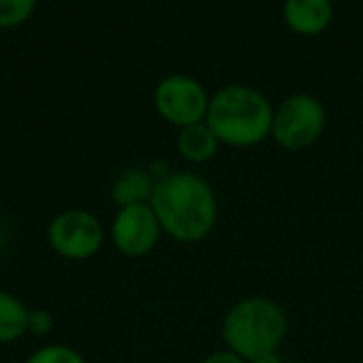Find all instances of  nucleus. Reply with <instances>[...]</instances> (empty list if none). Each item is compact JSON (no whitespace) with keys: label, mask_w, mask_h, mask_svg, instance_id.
<instances>
[{"label":"nucleus","mask_w":363,"mask_h":363,"mask_svg":"<svg viewBox=\"0 0 363 363\" xmlns=\"http://www.w3.org/2000/svg\"><path fill=\"white\" fill-rule=\"evenodd\" d=\"M149 204L162 232L183 245L204 240L219 217V202L211 183L187 170H172L160 179Z\"/></svg>","instance_id":"nucleus-1"},{"label":"nucleus","mask_w":363,"mask_h":363,"mask_svg":"<svg viewBox=\"0 0 363 363\" xmlns=\"http://www.w3.org/2000/svg\"><path fill=\"white\" fill-rule=\"evenodd\" d=\"M274 108L270 100L255 87L230 83L211 96L206 125L221 145L255 147L272 134Z\"/></svg>","instance_id":"nucleus-2"},{"label":"nucleus","mask_w":363,"mask_h":363,"mask_svg":"<svg viewBox=\"0 0 363 363\" xmlns=\"http://www.w3.org/2000/svg\"><path fill=\"white\" fill-rule=\"evenodd\" d=\"M289 330L283 306L264 296H251L236 302L223 317L221 338L225 349L247 362L279 351Z\"/></svg>","instance_id":"nucleus-3"},{"label":"nucleus","mask_w":363,"mask_h":363,"mask_svg":"<svg viewBox=\"0 0 363 363\" xmlns=\"http://www.w3.org/2000/svg\"><path fill=\"white\" fill-rule=\"evenodd\" d=\"M328 125V111L323 102L311 94L287 96L272 117V138L287 151H304L313 147Z\"/></svg>","instance_id":"nucleus-4"},{"label":"nucleus","mask_w":363,"mask_h":363,"mask_svg":"<svg viewBox=\"0 0 363 363\" xmlns=\"http://www.w3.org/2000/svg\"><path fill=\"white\" fill-rule=\"evenodd\" d=\"M104 225L83 208L57 213L47 225V242L53 253L70 262H85L100 253L104 245Z\"/></svg>","instance_id":"nucleus-5"},{"label":"nucleus","mask_w":363,"mask_h":363,"mask_svg":"<svg viewBox=\"0 0 363 363\" xmlns=\"http://www.w3.org/2000/svg\"><path fill=\"white\" fill-rule=\"evenodd\" d=\"M153 104L164 121L177 128H187L206 119L211 96L198 79L187 74H170L157 83Z\"/></svg>","instance_id":"nucleus-6"},{"label":"nucleus","mask_w":363,"mask_h":363,"mask_svg":"<svg viewBox=\"0 0 363 363\" xmlns=\"http://www.w3.org/2000/svg\"><path fill=\"white\" fill-rule=\"evenodd\" d=\"M162 225L151 208V204L121 206L108 228L113 247L125 257L149 255L162 236Z\"/></svg>","instance_id":"nucleus-7"},{"label":"nucleus","mask_w":363,"mask_h":363,"mask_svg":"<svg viewBox=\"0 0 363 363\" xmlns=\"http://www.w3.org/2000/svg\"><path fill=\"white\" fill-rule=\"evenodd\" d=\"M283 19L291 32L300 36H317L330 28L334 4L332 0H285Z\"/></svg>","instance_id":"nucleus-8"},{"label":"nucleus","mask_w":363,"mask_h":363,"mask_svg":"<svg viewBox=\"0 0 363 363\" xmlns=\"http://www.w3.org/2000/svg\"><path fill=\"white\" fill-rule=\"evenodd\" d=\"M155 179L149 172V168H128L123 170L111 185V200L121 206H134V204H149Z\"/></svg>","instance_id":"nucleus-9"},{"label":"nucleus","mask_w":363,"mask_h":363,"mask_svg":"<svg viewBox=\"0 0 363 363\" xmlns=\"http://www.w3.org/2000/svg\"><path fill=\"white\" fill-rule=\"evenodd\" d=\"M219 145H221L219 138L206 125V121L181 128V132L177 136V149H179L181 157L191 164H204V162L213 160L219 151Z\"/></svg>","instance_id":"nucleus-10"},{"label":"nucleus","mask_w":363,"mask_h":363,"mask_svg":"<svg viewBox=\"0 0 363 363\" xmlns=\"http://www.w3.org/2000/svg\"><path fill=\"white\" fill-rule=\"evenodd\" d=\"M30 308L11 291L0 289V345L17 342L28 334Z\"/></svg>","instance_id":"nucleus-11"},{"label":"nucleus","mask_w":363,"mask_h":363,"mask_svg":"<svg viewBox=\"0 0 363 363\" xmlns=\"http://www.w3.org/2000/svg\"><path fill=\"white\" fill-rule=\"evenodd\" d=\"M36 9V0H0V28H17L26 23Z\"/></svg>","instance_id":"nucleus-12"},{"label":"nucleus","mask_w":363,"mask_h":363,"mask_svg":"<svg viewBox=\"0 0 363 363\" xmlns=\"http://www.w3.org/2000/svg\"><path fill=\"white\" fill-rule=\"evenodd\" d=\"M23 363H87L85 357L68 345H47L36 349Z\"/></svg>","instance_id":"nucleus-13"},{"label":"nucleus","mask_w":363,"mask_h":363,"mask_svg":"<svg viewBox=\"0 0 363 363\" xmlns=\"http://www.w3.org/2000/svg\"><path fill=\"white\" fill-rule=\"evenodd\" d=\"M53 328V317L45 308H32L28 315V334L34 336H45Z\"/></svg>","instance_id":"nucleus-14"},{"label":"nucleus","mask_w":363,"mask_h":363,"mask_svg":"<svg viewBox=\"0 0 363 363\" xmlns=\"http://www.w3.org/2000/svg\"><path fill=\"white\" fill-rule=\"evenodd\" d=\"M200 363H249L247 359H242L240 355H236L234 351L230 349H223V351H215L211 355H206Z\"/></svg>","instance_id":"nucleus-15"},{"label":"nucleus","mask_w":363,"mask_h":363,"mask_svg":"<svg viewBox=\"0 0 363 363\" xmlns=\"http://www.w3.org/2000/svg\"><path fill=\"white\" fill-rule=\"evenodd\" d=\"M249 363H285V359L279 355V351H272V353H266V355H262V357H257V359Z\"/></svg>","instance_id":"nucleus-16"}]
</instances>
